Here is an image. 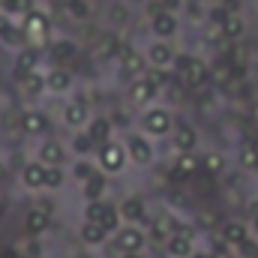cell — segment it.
Instances as JSON below:
<instances>
[{
  "instance_id": "cell-1",
  "label": "cell",
  "mask_w": 258,
  "mask_h": 258,
  "mask_svg": "<svg viewBox=\"0 0 258 258\" xmlns=\"http://www.w3.org/2000/svg\"><path fill=\"white\" fill-rule=\"evenodd\" d=\"M21 33H24V39L48 42V36H51V21H48V15H45V12H39V9L27 12V15L21 18Z\"/></svg>"
},
{
  "instance_id": "cell-2",
  "label": "cell",
  "mask_w": 258,
  "mask_h": 258,
  "mask_svg": "<svg viewBox=\"0 0 258 258\" xmlns=\"http://www.w3.org/2000/svg\"><path fill=\"white\" fill-rule=\"evenodd\" d=\"M144 231L135 228V225H123L117 234H114V249H120V255H141L144 249Z\"/></svg>"
},
{
  "instance_id": "cell-3",
  "label": "cell",
  "mask_w": 258,
  "mask_h": 258,
  "mask_svg": "<svg viewBox=\"0 0 258 258\" xmlns=\"http://www.w3.org/2000/svg\"><path fill=\"white\" fill-rule=\"evenodd\" d=\"M96 159H99V165H102V171H120L123 165H126V144H120V141H108V144H102L99 150H96Z\"/></svg>"
},
{
  "instance_id": "cell-4",
  "label": "cell",
  "mask_w": 258,
  "mask_h": 258,
  "mask_svg": "<svg viewBox=\"0 0 258 258\" xmlns=\"http://www.w3.org/2000/svg\"><path fill=\"white\" fill-rule=\"evenodd\" d=\"M141 129H144V135L159 138V135L171 132V114H168L165 108H147V111L141 114Z\"/></svg>"
},
{
  "instance_id": "cell-5",
  "label": "cell",
  "mask_w": 258,
  "mask_h": 258,
  "mask_svg": "<svg viewBox=\"0 0 258 258\" xmlns=\"http://www.w3.org/2000/svg\"><path fill=\"white\" fill-rule=\"evenodd\" d=\"M126 156L135 165H150L153 162V144L144 135H129L126 138Z\"/></svg>"
},
{
  "instance_id": "cell-6",
  "label": "cell",
  "mask_w": 258,
  "mask_h": 258,
  "mask_svg": "<svg viewBox=\"0 0 258 258\" xmlns=\"http://www.w3.org/2000/svg\"><path fill=\"white\" fill-rule=\"evenodd\" d=\"M177 72H180L183 84H192V87H198V84L207 81V69H204L201 60H195V57H180V60H177Z\"/></svg>"
},
{
  "instance_id": "cell-7",
  "label": "cell",
  "mask_w": 258,
  "mask_h": 258,
  "mask_svg": "<svg viewBox=\"0 0 258 258\" xmlns=\"http://www.w3.org/2000/svg\"><path fill=\"white\" fill-rule=\"evenodd\" d=\"M66 156H69V150H66L60 141H45V144L39 147V162H42L45 168H63Z\"/></svg>"
},
{
  "instance_id": "cell-8",
  "label": "cell",
  "mask_w": 258,
  "mask_h": 258,
  "mask_svg": "<svg viewBox=\"0 0 258 258\" xmlns=\"http://www.w3.org/2000/svg\"><path fill=\"white\" fill-rule=\"evenodd\" d=\"M144 66H147V57H141L138 51H123L120 54V75L123 78H132V81H138L141 75H144Z\"/></svg>"
},
{
  "instance_id": "cell-9",
  "label": "cell",
  "mask_w": 258,
  "mask_h": 258,
  "mask_svg": "<svg viewBox=\"0 0 258 258\" xmlns=\"http://www.w3.org/2000/svg\"><path fill=\"white\" fill-rule=\"evenodd\" d=\"M111 129H114V123H111L108 117H93V120H90L87 135H90V141H93V147H96V150H99L102 144H108V141H111Z\"/></svg>"
},
{
  "instance_id": "cell-10",
  "label": "cell",
  "mask_w": 258,
  "mask_h": 258,
  "mask_svg": "<svg viewBox=\"0 0 258 258\" xmlns=\"http://www.w3.org/2000/svg\"><path fill=\"white\" fill-rule=\"evenodd\" d=\"M21 129H24L27 135H45V132H48V117H45V111H36V108L24 111V114H21Z\"/></svg>"
},
{
  "instance_id": "cell-11",
  "label": "cell",
  "mask_w": 258,
  "mask_h": 258,
  "mask_svg": "<svg viewBox=\"0 0 258 258\" xmlns=\"http://www.w3.org/2000/svg\"><path fill=\"white\" fill-rule=\"evenodd\" d=\"M153 96H156V87H153L144 75H141L138 81H132V87H129V99H132V105H150Z\"/></svg>"
},
{
  "instance_id": "cell-12",
  "label": "cell",
  "mask_w": 258,
  "mask_h": 258,
  "mask_svg": "<svg viewBox=\"0 0 258 258\" xmlns=\"http://www.w3.org/2000/svg\"><path fill=\"white\" fill-rule=\"evenodd\" d=\"M21 183L27 189H45V165L42 162H27L21 168Z\"/></svg>"
},
{
  "instance_id": "cell-13",
  "label": "cell",
  "mask_w": 258,
  "mask_h": 258,
  "mask_svg": "<svg viewBox=\"0 0 258 258\" xmlns=\"http://www.w3.org/2000/svg\"><path fill=\"white\" fill-rule=\"evenodd\" d=\"M48 222H51V216H48L45 210L33 207V210H27V216H24V231H27L30 237H39V234H45Z\"/></svg>"
},
{
  "instance_id": "cell-14",
  "label": "cell",
  "mask_w": 258,
  "mask_h": 258,
  "mask_svg": "<svg viewBox=\"0 0 258 258\" xmlns=\"http://www.w3.org/2000/svg\"><path fill=\"white\" fill-rule=\"evenodd\" d=\"M144 57H147V63L153 66V69H165V66L174 60V51H171L165 42H153V45L147 48V54H144Z\"/></svg>"
},
{
  "instance_id": "cell-15",
  "label": "cell",
  "mask_w": 258,
  "mask_h": 258,
  "mask_svg": "<svg viewBox=\"0 0 258 258\" xmlns=\"http://www.w3.org/2000/svg\"><path fill=\"white\" fill-rule=\"evenodd\" d=\"M45 87H48L51 93H66V90L72 87V75H69V69L54 66V69L45 75Z\"/></svg>"
},
{
  "instance_id": "cell-16",
  "label": "cell",
  "mask_w": 258,
  "mask_h": 258,
  "mask_svg": "<svg viewBox=\"0 0 258 258\" xmlns=\"http://www.w3.org/2000/svg\"><path fill=\"white\" fill-rule=\"evenodd\" d=\"M63 120H66V126L78 129V126H84V123L90 120V111H87L84 102H69V105L63 108Z\"/></svg>"
},
{
  "instance_id": "cell-17",
  "label": "cell",
  "mask_w": 258,
  "mask_h": 258,
  "mask_svg": "<svg viewBox=\"0 0 258 258\" xmlns=\"http://www.w3.org/2000/svg\"><path fill=\"white\" fill-rule=\"evenodd\" d=\"M144 213H147V207H144V198H138V195H132V198H126L123 204H120V216L126 219V222H141L144 219Z\"/></svg>"
},
{
  "instance_id": "cell-18",
  "label": "cell",
  "mask_w": 258,
  "mask_h": 258,
  "mask_svg": "<svg viewBox=\"0 0 258 258\" xmlns=\"http://www.w3.org/2000/svg\"><path fill=\"white\" fill-rule=\"evenodd\" d=\"M153 33L159 36V39H168V36H174L177 33V18L171 15V12H159L156 18H153Z\"/></svg>"
},
{
  "instance_id": "cell-19",
  "label": "cell",
  "mask_w": 258,
  "mask_h": 258,
  "mask_svg": "<svg viewBox=\"0 0 258 258\" xmlns=\"http://www.w3.org/2000/svg\"><path fill=\"white\" fill-rule=\"evenodd\" d=\"M105 237H108V231L99 222H84L81 225V243L84 246H99V243H105Z\"/></svg>"
},
{
  "instance_id": "cell-20",
  "label": "cell",
  "mask_w": 258,
  "mask_h": 258,
  "mask_svg": "<svg viewBox=\"0 0 258 258\" xmlns=\"http://www.w3.org/2000/svg\"><path fill=\"white\" fill-rule=\"evenodd\" d=\"M168 255L171 258H189L192 255V237L189 234H171L168 237Z\"/></svg>"
},
{
  "instance_id": "cell-21",
  "label": "cell",
  "mask_w": 258,
  "mask_h": 258,
  "mask_svg": "<svg viewBox=\"0 0 258 258\" xmlns=\"http://www.w3.org/2000/svg\"><path fill=\"white\" fill-rule=\"evenodd\" d=\"M48 87H45V75H39V72H30V75H24L21 78V93L24 96H30V99H36L39 93H45Z\"/></svg>"
},
{
  "instance_id": "cell-22",
  "label": "cell",
  "mask_w": 258,
  "mask_h": 258,
  "mask_svg": "<svg viewBox=\"0 0 258 258\" xmlns=\"http://www.w3.org/2000/svg\"><path fill=\"white\" fill-rule=\"evenodd\" d=\"M195 144H198V135H195V129H189V126L174 129V147H177V153H192Z\"/></svg>"
},
{
  "instance_id": "cell-23",
  "label": "cell",
  "mask_w": 258,
  "mask_h": 258,
  "mask_svg": "<svg viewBox=\"0 0 258 258\" xmlns=\"http://www.w3.org/2000/svg\"><path fill=\"white\" fill-rule=\"evenodd\" d=\"M36 63H39L36 51H33V48H24V51H18V60H15V72H18V75L24 78V75L36 72Z\"/></svg>"
},
{
  "instance_id": "cell-24",
  "label": "cell",
  "mask_w": 258,
  "mask_h": 258,
  "mask_svg": "<svg viewBox=\"0 0 258 258\" xmlns=\"http://www.w3.org/2000/svg\"><path fill=\"white\" fill-rule=\"evenodd\" d=\"M198 168H201V159H198L195 153H180V156H177V165H174V174H177V177H189Z\"/></svg>"
},
{
  "instance_id": "cell-25",
  "label": "cell",
  "mask_w": 258,
  "mask_h": 258,
  "mask_svg": "<svg viewBox=\"0 0 258 258\" xmlns=\"http://www.w3.org/2000/svg\"><path fill=\"white\" fill-rule=\"evenodd\" d=\"M120 222H123V216H120V210H117V207H111V204H105V213H102V219H99V225H102V228H105L108 234H117V231L123 228Z\"/></svg>"
},
{
  "instance_id": "cell-26",
  "label": "cell",
  "mask_w": 258,
  "mask_h": 258,
  "mask_svg": "<svg viewBox=\"0 0 258 258\" xmlns=\"http://www.w3.org/2000/svg\"><path fill=\"white\" fill-rule=\"evenodd\" d=\"M222 237H225V243H234V246H246V225H240V222H228L225 228H222Z\"/></svg>"
},
{
  "instance_id": "cell-27",
  "label": "cell",
  "mask_w": 258,
  "mask_h": 258,
  "mask_svg": "<svg viewBox=\"0 0 258 258\" xmlns=\"http://www.w3.org/2000/svg\"><path fill=\"white\" fill-rule=\"evenodd\" d=\"M33 12V0H0V15H27Z\"/></svg>"
},
{
  "instance_id": "cell-28",
  "label": "cell",
  "mask_w": 258,
  "mask_h": 258,
  "mask_svg": "<svg viewBox=\"0 0 258 258\" xmlns=\"http://www.w3.org/2000/svg\"><path fill=\"white\" fill-rule=\"evenodd\" d=\"M102 192H105V177H102V171H96L84 183V195H87V201H102Z\"/></svg>"
},
{
  "instance_id": "cell-29",
  "label": "cell",
  "mask_w": 258,
  "mask_h": 258,
  "mask_svg": "<svg viewBox=\"0 0 258 258\" xmlns=\"http://www.w3.org/2000/svg\"><path fill=\"white\" fill-rule=\"evenodd\" d=\"M150 234H153L156 240L168 237V234H171V219H168V216H156V219H153V225H150Z\"/></svg>"
},
{
  "instance_id": "cell-30",
  "label": "cell",
  "mask_w": 258,
  "mask_h": 258,
  "mask_svg": "<svg viewBox=\"0 0 258 258\" xmlns=\"http://www.w3.org/2000/svg\"><path fill=\"white\" fill-rule=\"evenodd\" d=\"M48 54H51L54 60H66V57H72V54H75V45H72L69 39H63V42H54V45L48 48Z\"/></svg>"
},
{
  "instance_id": "cell-31",
  "label": "cell",
  "mask_w": 258,
  "mask_h": 258,
  "mask_svg": "<svg viewBox=\"0 0 258 258\" xmlns=\"http://www.w3.org/2000/svg\"><path fill=\"white\" fill-rule=\"evenodd\" d=\"M66 180L63 168H45V189H60Z\"/></svg>"
},
{
  "instance_id": "cell-32",
  "label": "cell",
  "mask_w": 258,
  "mask_h": 258,
  "mask_svg": "<svg viewBox=\"0 0 258 258\" xmlns=\"http://www.w3.org/2000/svg\"><path fill=\"white\" fill-rule=\"evenodd\" d=\"M240 165L243 168H258V144H246L240 150Z\"/></svg>"
},
{
  "instance_id": "cell-33",
  "label": "cell",
  "mask_w": 258,
  "mask_h": 258,
  "mask_svg": "<svg viewBox=\"0 0 258 258\" xmlns=\"http://www.w3.org/2000/svg\"><path fill=\"white\" fill-rule=\"evenodd\" d=\"M93 174H96V171H93V165H90V162H84V159L72 165V177H75V180H81V183H87Z\"/></svg>"
},
{
  "instance_id": "cell-34",
  "label": "cell",
  "mask_w": 258,
  "mask_h": 258,
  "mask_svg": "<svg viewBox=\"0 0 258 258\" xmlns=\"http://www.w3.org/2000/svg\"><path fill=\"white\" fill-rule=\"evenodd\" d=\"M222 33H225V36H231V39H234V36H240V33H243V21H240V18H234V15H228V18L222 21Z\"/></svg>"
},
{
  "instance_id": "cell-35",
  "label": "cell",
  "mask_w": 258,
  "mask_h": 258,
  "mask_svg": "<svg viewBox=\"0 0 258 258\" xmlns=\"http://www.w3.org/2000/svg\"><path fill=\"white\" fill-rule=\"evenodd\" d=\"M72 150H75V153H90V150H93L90 135H87V132H78V135L72 138Z\"/></svg>"
},
{
  "instance_id": "cell-36",
  "label": "cell",
  "mask_w": 258,
  "mask_h": 258,
  "mask_svg": "<svg viewBox=\"0 0 258 258\" xmlns=\"http://www.w3.org/2000/svg\"><path fill=\"white\" fill-rule=\"evenodd\" d=\"M201 165H204L210 174H219V171L225 168V162H222V156H219V153H207V156L201 159Z\"/></svg>"
},
{
  "instance_id": "cell-37",
  "label": "cell",
  "mask_w": 258,
  "mask_h": 258,
  "mask_svg": "<svg viewBox=\"0 0 258 258\" xmlns=\"http://www.w3.org/2000/svg\"><path fill=\"white\" fill-rule=\"evenodd\" d=\"M102 213H105V204H102V201H90V204L84 207V219H87V222H99Z\"/></svg>"
},
{
  "instance_id": "cell-38",
  "label": "cell",
  "mask_w": 258,
  "mask_h": 258,
  "mask_svg": "<svg viewBox=\"0 0 258 258\" xmlns=\"http://www.w3.org/2000/svg\"><path fill=\"white\" fill-rule=\"evenodd\" d=\"M66 6H69V12H72V18H87V3L84 0H66Z\"/></svg>"
},
{
  "instance_id": "cell-39",
  "label": "cell",
  "mask_w": 258,
  "mask_h": 258,
  "mask_svg": "<svg viewBox=\"0 0 258 258\" xmlns=\"http://www.w3.org/2000/svg\"><path fill=\"white\" fill-rule=\"evenodd\" d=\"M144 78H147V81H150V84H153L156 90H159V87L165 84V72H162V69H150V72H147Z\"/></svg>"
},
{
  "instance_id": "cell-40",
  "label": "cell",
  "mask_w": 258,
  "mask_h": 258,
  "mask_svg": "<svg viewBox=\"0 0 258 258\" xmlns=\"http://www.w3.org/2000/svg\"><path fill=\"white\" fill-rule=\"evenodd\" d=\"M24 255H27V258H39V243H36V240H30V243H27V249H24Z\"/></svg>"
},
{
  "instance_id": "cell-41",
  "label": "cell",
  "mask_w": 258,
  "mask_h": 258,
  "mask_svg": "<svg viewBox=\"0 0 258 258\" xmlns=\"http://www.w3.org/2000/svg\"><path fill=\"white\" fill-rule=\"evenodd\" d=\"M9 30H12V24H9V18H6V15H0V39H3V36H6Z\"/></svg>"
},
{
  "instance_id": "cell-42",
  "label": "cell",
  "mask_w": 258,
  "mask_h": 258,
  "mask_svg": "<svg viewBox=\"0 0 258 258\" xmlns=\"http://www.w3.org/2000/svg\"><path fill=\"white\" fill-rule=\"evenodd\" d=\"M162 6H168V9H174V6H177V0H162Z\"/></svg>"
},
{
  "instance_id": "cell-43",
  "label": "cell",
  "mask_w": 258,
  "mask_h": 258,
  "mask_svg": "<svg viewBox=\"0 0 258 258\" xmlns=\"http://www.w3.org/2000/svg\"><path fill=\"white\" fill-rule=\"evenodd\" d=\"M0 219H3V201H0Z\"/></svg>"
},
{
  "instance_id": "cell-44",
  "label": "cell",
  "mask_w": 258,
  "mask_h": 258,
  "mask_svg": "<svg viewBox=\"0 0 258 258\" xmlns=\"http://www.w3.org/2000/svg\"><path fill=\"white\" fill-rule=\"evenodd\" d=\"M120 258H141V255H120Z\"/></svg>"
},
{
  "instance_id": "cell-45",
  "label": "cell",
  "mask_w": 258,
  "mask_h": 258,
  "mask_svg": "<svg viewBox=\"0 0 258 258\" xmlns=\"http://www.w3.org/2000/svg\"><path fill=\"white\" fill-rule=\"evenodd\" d=\"M252 117H255V120H258V108H255V111H252Z\"/></svg>"
},
{
  "instance_id": "cell-46",
  "label": "cell",
  "mask_w": 258,
  "mask_h": 258,
  "mask_svg": "<svg viewBox=\"0 0 258 258\" xmlns=\"http://www.w3.org/2000/svg\"><path fill=\"white\" fill-rule=\"evenodd\" d=\"M78 258H87V255H78Z\"/></svg>"
},
{
  "instance_id": "cell-47",
  "label": "cell",
  "mask_w": 258,
  "mask_h": 258,
  "mask_svg": "<svg viewBox=\"0 0 258 258\" xmlns=\"http://www.w3.org/2000/svg\"><path fill=\"white\" fill-rule=\"evenodd\" d=\"M195 3H198V0H195Z\"/></svg>"
},
{
  "instance_id": "cell-48",
  "label": "cell",
  "mask_w": 258,
  "mask_h": 258,
  "mask_svg": "<svg viewBox=\"0 0 258 258\" xmlns=\"http://www.w3.org/2000/svg\"><path fill=\"white\" fill-rule=\"evenodd\" d=\"M255 171H258V168H255Z\"/></svg>"
}]
</instances>
